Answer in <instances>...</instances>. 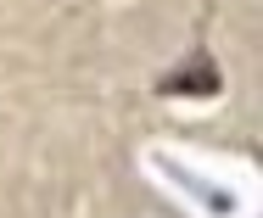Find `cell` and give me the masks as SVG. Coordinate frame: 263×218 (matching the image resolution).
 <instances>
[{"instance_id": "cell-1", "label": "cell", "mask_w": 263, "mask_h": 218, "mask_svg": "<svg viewBox=\"0 0 263 218\" xmlns=\"http://www.w3.org/2000/svg\"><path fill=\"white\" fill-rule=\"evenodd\" d=\"M162 95H218L224 90V78H218V62H213V51H196L179 73H168L157 84Z\"/></svg>"}]
</instances>
